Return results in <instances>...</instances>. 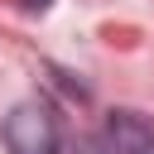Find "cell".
<instances>
[{"label": "cell", "instance_id": "1", "mask_svg": "<svg viewBox=\"0 0 154 154\" xmlns=\"http://www.w3.org/2000/svg\"><path fill=\"white\" fill-rule=\"evenodd\" d=\"M5 144L10 154H63L58 144V120L43 101H24L5 116Z\"/></svg>", "mask_w": 154, "mask_h": 154}, {"label": "cell", "instance_id": "2", "mask_svg": "<svg viewBox=\"0 0 154 154\" xmlns=\"http://www.w3.org/2000/svg\"><path fill=\"white\" fill-rule=\"evenodd\" d=\"M106 140L116 154H154V116L135 106H116L106 116Z\"/></svg>", "mask_w": 154, "mask_h": 154}, {"label": "cell", "instance_id": "3", "mask_svg": "<svg viewBox=\"0 0 154 154\" xmlns=\"http://www.w3.org/2000/svg\"><path fill=\"white\" fill-rule=\"evenodd\" d=\"M24 5H29V10H48L53 0H24Z\"/></svg>", "mask_w": 154, "mask_h": 154}]
</instances>
